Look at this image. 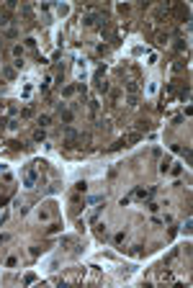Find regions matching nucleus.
Segmentation results:
<instances>
[{"label":"nucleus","instance_id":"nucleus-1","mask_svg":"<svg viewBox=\"0 0 193 288\" xmlns=\"http://www.w3.org/2000/svg\"><path fill=\"white\" fill-rule=\"evenodd\" d=\"M34 180H36V173H34V170H28V173H26V178H23V185H26V188H34Z\"/></svg>","mask_w":193,"mask_h":288},{"label":"nucleus","instance_id":"nucleus-2","mask_svg":"<svg viewBox=\"0 0 193 288\" xmlns=\"http://www.w3.org/2000/svg\"><path fill=\"white\" fill-rule=\"evenodd\" d=\"M49 121H51L49 116H41V118H39V124H41V126H49Z\"/></svg>","mask_w":193,"mask_h":288},{"label":"nucleus","instance_id":"nucleus-3","mask_svg":"<svg viewBox=\"0 0 193 288\" xmlns=\"http://www.w3.org/2000/svg\"><path fill=\"white\" fill-rule=\"evenodd\" d=\"M34 139H36V141H41V139H44V129H39L36 134H34Z\"/></svg>","mask_w":193,"mask_h":288}]
</instances>
